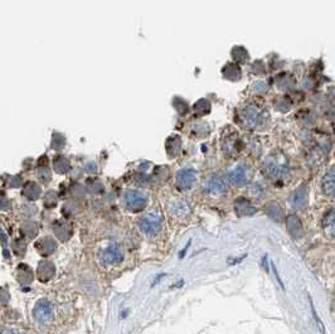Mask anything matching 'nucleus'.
<instances>
[{
	"mask_svg": "<svg viewBox=\"0 0 335 334\" xmlns=\"http://www.w3.org/2000/svg\"><path fill=\"white\" fill-rule=\"evenodd\" d=\"M0 334H15L14 332H13V330H9V329H5V330H3L2 333Z\"/></svg>",
	"mask_w": 335,
	"mask_h": 334,
	"instance_id": "b1692460",
	"label": "nucleus"
},
{
	"mask_svg": "<svg viewBox=\"0 0 335 334\" xmlns=\"http://www.w3.org/2000/svg\"><path fill=\"white\" fill-rule=\"evenodd\" d=\"M60 160H62V162H59V163L57 162L56 164H54V168H56L59 173L68 172V170H70V164H68V162L66 159H60Z\"/></svg>",
	"mask_w": 335,
	"mask_h": 334,
	"instance_id": "5701e85b",
	"label": "nucleus"
},
{
	"mask_svg": "<svg viewBox=\"0 0 335 334\" xmlns=\"http://www.w3.org/2000/svg\"><path fill=\"white\" fill-rule=\"evenodd\" d=\"M101 260L105 265H118L124 260V254L117 245H111L105 250Z\"/></svg>",
	"mask_w": 335,
	"mask_h": 334,
	"instance_id": "39448f33",
	"label": "nucleus"
},
{
	"mask_svg": "<svg viewBox=\"0 0 335 334\" xmlns=\"http://www.w3.org/2000/svg\"><path fill=\"white\" fill-rule=\"evenodd\" d=\"M229 180L231 183H233L234 186L242 187L249 182V172H247V168L243 165H239L236 169H233L229 174Z\"/></svg>",
	"mask_w": 335,
	"mask_h": 334,
	"instance_id": "9d476101",
	"label": "nucleus"
},
{
	"mask_svg": "<svg viewBox=\"0 0 335 334\" xmlns=\"http://www.w3.org/2000/svg\"><path fill=\"white\" fill-rule=\"evenodd\" d=\"M266 213H267V216L271 218V220L276 221V222H281V221L285 218L284 209H282L281 207H280V204L276 203V202H271V203L267 204V207H266Z\"/></svg>",
	"mask_w": 335,
	"mask_h": 334,
	"instance_id": "2eb2a0df",
	"label": "nucleus"
},
{
	"mask_svg": "<svg viewBox=\"0 0 335 334\" xmlns=\"http://www.w3.org/2000/svg\"><path fill=\"white\" fill-rule=\"evenodd\" d=\"M308 204V189L305 187H300L291 198V206L295 209H302Z\"/></svg>",
	"mask_w": 335,
	"mask_h": 334,
	"instance_id": "ddd939ff",
	"label": "nucleus"
},
{
	"mask_svg": "<svg viewBox=\"0 0 335 334\" xmlns=\"http://www.w3.org/2000/svg\"><path fill=\"white\" fill-rule=\"evenodd\" d=\"M286 228L291 237L301 238L304 236V227H302L301 220L297 216L290 215L286 220Z\"/></svg>",
	"mask_w": 335,
	"mask_h": 334,
	"instance_id": "423d86ee",
	"label": "nucleus"
},
{
	"mask_svg": "<svg viewBox=\"0 0 335 334\" xmlns=\"http://www.w3.org/2000/svg\"><path fill=\"white\" fill-rule=\"evenodd\" d=\"M310 299V305H311V312H313V315H314V318H315V322H316V324H318V328L319 329H320V332L323 333V334H325V327H324V323L321 322V319L320 318H319V315H318V313H316V310H315V307H314V304H313V300H311V298H309Z\"/></svg>",
	"mask_w": 335,
	"mask_h": 334,
	"instance_id": "4be33fe9",
	"label": "nucleus"
},
{
	"mask_svg": "<svg viewBox=\"0 0 335 334\" xmlns=\"http://www.w3.org/2000/svg\"><path fill=\"white\" fill-rule=\"evenodd\" d=\"M125 203L130 211L140 212L146 207L147 198L141 192L128 191L125 193Z\"/></svg>",
	"mask_w": 335,
	"mask_h": 334,
	"instance_id": "7ed1b4c3",
	"label": "nucleus"
},
{
	"mask_svg": "<svg viewBox=\"0 0 335 334\" xmlns=\"http://www.w3.org/2000/svg\"><path fill=\"white\" fill-rule=\"evenodd\" d=\"M39 194H41V188L36 183H29L24 188V196L31 201L39 198Z\"/></svg>",
	"mask_w": 335,
	"mask_h": 334,
	"instance_id": "6ab92c4d",
	"label": "nucleus"
},
{
	"mask_svg": "<svg viewBox=\"0 0 335 334\" xmlns=\"http://www.w3.org/2000/svg\"><path fill=\"white\" fill-rule=\"evenodd\" d=\"M22 231L25 233V235L28 236V237H33V236L37 233L36 223H32V222L24 223V225H23V227H22Z\"/></svg>",
	"mask_w": 335,
	"mask_h": 334,
	"instance_id": "412c9836",
	"label": "nucleus"
},
{
	"mask_svg": "<svg viewBox=\"0 0 335 334\" xmlns=\"http://www.w3.org/2000/svg\"><path fill=\"white\" fill-rule=\"evenodd\" d=\"M323 191L326 196L334 197L335 194V178H334V169H331L330 172L326 173L325 177L323 178Z\"/></svg>",
	"mask_w": 335,
	"mask_h": 334,
	"instance_id": "dca6fc26",
	"label": "nucleus"
},
{
	"mask_svg": "<svg viewBox=\"0 0 335 334\" xmlns=\"http://www.w3.org/2000/svg\"><path fill=\"white\" fill-rule=\"evenodd\" d=\"M37 250L39 251V254L43 255V256H48V255L53 254L57 249L56 241L52 237H43L36 244Z\"/></svg>",
	"mask_w": 335,
	"mask_h": 334,
	"instance_id": "f8f14e48",
	"label": "nucleus"
},
{
	"mask_svg": "<svg viewBox=\"0 0 335 334\" xmlns=\"http://www.w3.org/2000/svg\"><path fill=\"white\" fill-rule=\"evenodd\" d=\"M139 227L145 235L155 236L162 228V218L157 213H149L139 221Z\"/></svg>",
	"mask_w": 335,
	"mask_h": 334,
	"instance_id": "f03ea898",
	"label": "nucleus"
},
{
	"mask_svg": "<svg viewBox=\"0 0 335 334\" xmlns=\"http://www.w3.org/2000/svg\"><path fill=\"white\" fill-rule=\"evenodd\" d=\"M194 182H196V173L192 169H181L176 174V184L181 189L192 188Z\"/></svg>",
	"mask_w": 335,
	"mask_h": 334,
	"instance_id": "0eeeda50",
	"label": "nucleus"
},
{
	"mask_svg": "<svg viewBox=\"0 0 335 334\" xmlns=\"http://www.w3.org/2000/svg\"><path fill=\"white\" fill-rule=\"evenodd\" d=\"M208 192L213 196H220L226 192V183L222 178H212L208 183Z\"/></svg>",
	"mask_w": 335,
	"mask_h": 334,
	"instance_id": "f3484780",
	"label": "nucleus"
},
{
	"mask_svg": "<svg viewBox=\"0 0 335 334\" xmlns=\"http://www.w3.org/2000/svg\"><path fill=\"white\" fill-rule=\"evenodd\" d=\"M287 164L278 159H268L265 163V173L270 178H281L287 174Z\"/></svg>",
	"mask_w": 335,
	"mask_h": 334,
	"instance_id": "20e7f679",
	"label": "nucleus"
},
{
	"mask_svg": "<svg viewBox=\"0 0 335 334\" xmlns=\"http://www.w3.org/2000/svg\"><path fill=\"white\" fill-rule=\"evenodd\" d=\"M189 212L188 204L186 202H178V203L174 204L173 207V213L175 216H186Z\"/></svg>",
	"mask_w": 335,
	"mask_h": 334,
	"instance_id": "aec40b11",
	"label": "nucleus"
},
{
	"mask_svg": "<svg viewBox=\"0 0 335 334\" xmlns=\"http://www.w3.org/2000/svg\"><path fill=\"white\" fill-rule=\"evenodd\" d=\"M17 279L22 285H28L33 281V271L25 264H20L17 269Z\"/></svg>",
	"mask_w": 335,
	"mask_h": 334,
	"instance_id": "4468645a",
	"label": "nucleus"
},
{
	"mask_svg": "<svg viewBox=\"0 0 335 334\" xmlns=\"http://www.w3.org/2000/svg\"><path fill=\"white\" fill-rule=\"evenodd\" d=\"M335 222H334V209H331L330 212L326 213V216L324 217V221H323V227L324 230H325L326 235H329L330 237H334L335 235Z\"/></svg>",
	"mask_w": 335,
	"mask_h": 334,
	"instance_id": "a211bd4d",
	"label": "nucleus"
},
{
	"mask_svg": "<svg viewBox=\"0 0 335 334\" xmlns=\"http://www.w3.org/2000/svg\"><path fill=\"white\" fill-rule=\"evenodd\" d=\"M234 211L238 216H253L256 213V208L249 199L238 198L234 202Z\"/></svg>",
	"mask_w": 335,
	"mask_h": 334,
	"instance_id": "9b49d317",
	"label": "nucleus"
},
{
	"mask_svg": "<svg viewBox=\"0 0 335 334\" xmlns=\"http://www.w3.org/2000/svg\"><path fill=\"white\" fill-rule=\"evenodd\" d=\"M37 275H38L39 281L47 283L56 275V267L51 261H42L39 262L38 269H37Z\"/></svg>",
	"mask_w": 335,
	"mask_h": 334,
	"instance_id": "6e6552de",
	"label": "nucleus"
},
{
	"mask_svg": "<svg viewBox=\"0 0 335 334\" xmlns=\"http://www.w3.org/2000/svg\"><path fill=\"white\" fill-rule=\"evenodd\" d=\"M53 231H54V235H56L60 241L70 240L71 236H72L73 233L72 226H71L67 221H63V220L56 221V222H54Z\"/></svg>",
	"mask_w": 335,
	"mask_h": 334,
	"instance_id": "1a4fd4ad",
	"label": "nucleus"
},
{
	"mask_svg": "<svg viewBox=\"0 0 335 334\" xmlns=\"http://www.w3.org/2000/svg\"><path fill=\"white\" fill-rule=\"evenodd\" d=\"M33 317L36 322L41 325H48L54 318V309L51 301L42 299L36 304L33 309Z\"/></svg>",
	"mask_w": 335,
	"mask_h": 334,
	"instance_id": "f257e3e1",
	"label": "nucleus"
}]
</instances>
